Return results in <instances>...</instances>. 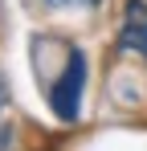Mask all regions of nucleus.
Listing matches in <instances>:
<instances>
[{"mask_svg":"<svg viewBox=\"0 0 147 151\" xmlns=\"http://www.w3.org/2000/svg\"><path fill=\"white\" fill-rule=\"evenodd\" d=\"M45 4H53V8H94L98 0H45Z\"/></svg>","mask_w":147,"mask_h":151,"instance_id":"nucleus-3","label":"nucleus"},{"mask_svg":"<svg viewBox=\"0 0 147 151\" xmlns=\"http://www.w3.org/2000/svg\"><path fill=\"white\" fill-rule=\"evenodd\" d=\"M119 49L147 57V4H143V0H127V8H122Z\"/></svg>","mask_w":147,"mask_h":151,"instance_id":"nucleus-2","label":"nucleus"},{"mask_svg":"<svg viewBox=\"0 0 147 151\" xmlns=\"http://www.w3.org/2000/svg\"><path fill=\"white\" fill-rule=\"evenodd\" d=\"M82 86H86V53L70 49L66 70H61V78L49 90V110L61 123H78V114H82Z\"/></svg>","mask_w":147,"mask_h":151,"instance_id":"nucleus-1","label":"nucleus"},{"mask_svg":"<svg viewBox=\"0 0 147 151\" xmlns=\"http://www.w3.org/2000/svg\"><path fill=\"white\" fill-rule=\"evenodd\" d=\"M0 106H4V82H0Z\"/></svg>","mask_w":147,"mask_h":151,"instance_id":"nucleus-4","label":"nucleus"}]
</instances>
